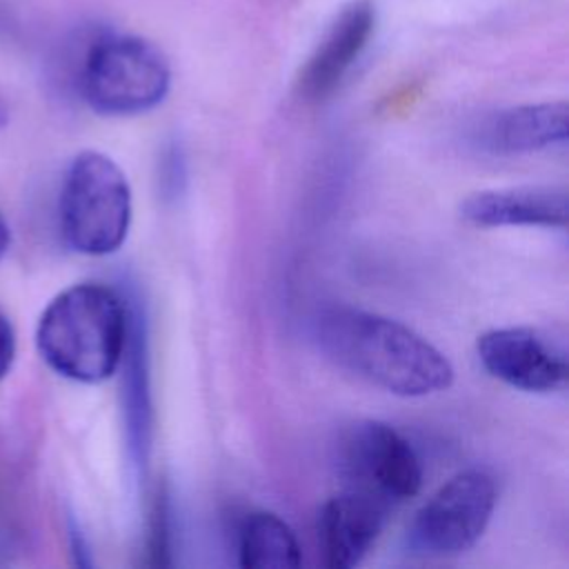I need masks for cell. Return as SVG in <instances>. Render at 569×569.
Segmentation results:
<instances>
[{
	"label": "cell",
	"instance_id": "obj_1",
	"mask_svg": "<svg viewBox=\"0 0 569 569\" xmlns=\"http://www.w3.org/2000/svg\"><path fill=\"white\" fill-rule=\"evenodd\" d=\"M320 351L338 367L402 398L445 391L453 382L449 358L411 327L349 305L325 307L313 320Z\"/></svg>",
	"mask_w": 569,
	"mask_h": 569
},
{
	"label": "cell",
	"instance_id": "obj_2",
	"mask_svg": "<svg viewBox=\"0 0 569 569\" xmlns=\"http://www.w3.org/2000/svg\"><path fill=\"white\" fill-rule=\"evenodd\" d=\"M129 311L107 284L80 282L60 291L38 320L42 360L60 376L96 385L116 373L129 340Z\"/></svg>",
	"mask_w": 569,
	"mask_h": 569
},
{
	"label": "cell",
	"instance_id": "obj_3",
	"mask_svg": "<svg viewBox=\"0 0 569 569\" xmlns=\"http://www.w3.org/2000/svg\"><path fill=\"white\" fill-rule=\"evenodd\" d=\"M131 224V189L122 169L100 151L78 153L60 191V229L84 256L120 249Z\"/></svg>",
	"mask_w": 569,
	"mask_h": 569
},
{
	"label": "cell",
	"instance_id": "obj_4",
	"mask_svg": "<svg viewBox=\"0 0 569 569\" xmlns=\"http://www.w3.org/2000/svg\"><path fill=\"white\" fill-rule=\"evenodd\" d=\"M169 84L167 58L138 36H100L80 67V93L93 111L104 116L144 113L164 100Z\"/></svg>",
	"mask_w": 569,
	"mask_h": 569
},
{
	"label": "cell",
	"instance_id": "obj_5",
	"mask_svg": "<svg viewBox=\"0 0 569 569\" xmlns=\"http://www.w3.org/2000/svg\"><path fill=\"white\" fill-rule=\"evenodd\" d=\"M338 473L345 489L360 491L389 509L422 487V465L411 442L391 425L358 420L338 440Z\"/></svg>",
	"mask_w": 569,
	"mask_h": 569
},
{
	"label": "cell",
	"instance_id": "obj_6",
	"mask_svg": "<svg viewBox=\"0 0 569 569\" xmlns=\"http://www.w3.org/2000/svg\"><path fill=\"white\" fill-rule=\"evenodd\" d=\"M496 498V480L485 469L456 473L416 511L407 529L409 549L431 558L469 551L485 533Z\"/></svg>",
	"mask_w": 569,
	"mask_h": 569
},
{
	"label": "cell",
	"instance_id": "obj_7",
	"mask_svg": "<svg viewBox=\"0 0 569 569\" xmlns=\"http://www.w3.org/2000/svg\"><path fill=\"white\" fill-rule=\"evenodd\" d=\"M482 367L505 385L549 393L567 385L569 362L560 347L529 327H502L485 331L476 342Z\"/></svg>",
	"mask_w": 569,
	"mask_h": 569
},
{
	"label": "cell",
	"instance_id": "obj_8",
	"mask_svg": "<svg viewBox=\"0 0 569 569\" xmlns=\"http://www.w3.org/2000/svg\"><path fill=\"white\" fill-rule=\"evenodd\" d=\"M376 18L373 0H351L336 13L298 76V91L305 100H325L340 87L369 44Z\"/></svg>",
	"mask_w": 569,
	"mask_h": 569
},
{
	"label": "cell",
	"instance_id": "obj_9",
	"mask_svg": "<svg viewBox=\"0 0 569 569\" xmlns=\"http://www.w3.org/2000/svg\"><path fill=\"white\" fill-rule=\"evenodd\" d=\"M389 507L353 489L331 496L318 511V542L322 560L331 569L356 567L378 533L382 531Z\"/></svg>",
	"mask_w": 569,
	"mask_h": 569
},
{
	"label": "cell",
	"instance_id": "obj_10",
	"mask_svg": "<svg viewBox=\"0 0 569 569\" xmlns=\"http://www.w3.org/2000/svg\"><path fill=\"white\" fill-rule=\"evenodd\" d=\"M460 216L476 227H565L569 196L556 184L487 189L467 196Z\"/></svg>",
	"mask_w": 569,
	"mask_h": 569
},
{
	"label": "cell",
	"instance_id": "obj_11",
	"mask_svg": "<svg viewBox=\"0 0 569 569\" xmlns=\"http://www.w3.org/2000/svg\"><path fill=\"white\" fill-rule=\"evenodd\" d=\"M567 133L569 107L560 100L505 109L485 124L480 140L493 153L513 156L562 144L567 142Z\"/></svg>",
	"mask_w": 569,
	"mask_h": 569
},
{
	"label": "cell",
	"instance_id": "obj_12",
	"mask_svg": "<svg viewBox=\"0 0 569 569\" xmlns=\"http://www.w3.org/2000/svg\"><path fill=\"white\" fill-rule=\"evenodd\" d=\"M238 565L244 569H293L300 545L293 529L271 511H251L238 529Z\"/></svg>",
	"mask_w": 569,
	"mask_h": 569
},
{
	"label": "cell",
	"instance_id": "obj_13",
	"mask_svg": "<svg viewBox=\"0 0 569 569\" xmlns=\"http://www.w3.org/2000/svg\"><path fill=\"white\" fill-rule=\"evenodd\" d=\"M144 336L136 329L131 336L129 329V340L127 349L129 353V380H127V400H129V429H131V447L138 453V458L147 456L149 447V389H147V369H144Z\"/></svg>",
	"mask_w": 569,
	"mask_h": 569
},
{
	"label": "cell",
	"instance_id": "obj_14",
	"mask_svg": "<svg viewBox=\"0 0 569 569\" xmlns=\"http://www.w3.org/2000/svg\"><path fill=\"white\" fill-rule=\"evenodd\" d=\"M147 553H149L147 562L151 567L171 565V558H169V553H171V511H169V496H167L164 487H160L153 498Z\"/></svg>",
	"mask_w": 569,
	"mask_h": 569
},
{
	"label": "cell",
	"instance_id": "obj_15",
	"mask_svg": "<svg viewBox=\"0 0 569 569\" xmlns=\"http://www.w3.org/2000/svg\"><path fill=\"white\" fill-rule=\"evenodd\" d=\"M16 331L13 325L0 313V380L11 371L13 360H16Z\"/></svg>",
	"mask_w": 569,
	"mask_h": 569
},
{
	"label": "cell",
	"instance_id": "obj_16",
	"mask_svg": "<svg viewBox=\"0 0 569 569\" xmlns=\"http://www.w3.org/2000/svg\"><path fill=\"white\" fill-rule=\"evenodd\" d=\"M9 244H11V229H9L7 220L0 213V258L9 251Z\"/></svg>",
	"mask_w": 569,
	"mask_h": 569
},
{
	"label": "cell",
	"instance_id": "obj_17",
	"mask_svg": "<svg viewBox=\"0 0 569 569\" xmlns=\"http://www.w3.org/2000/svg\"><path fill=\"white\" fill-rule=\"evenodd\" d=\"M2 118H4V109H2V102H0V122H2Z\"/></svg>",
	"mask_w": 569,
	"mask_h": 569
}]
</instances>
